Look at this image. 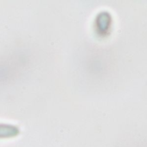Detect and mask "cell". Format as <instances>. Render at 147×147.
<instances>
[{
    "mask_svg": "<svg viewBox=\"0 0 147 147\" xmlns=\"http://www.w3.org/2000/svg\"><path fill=\"white\" fill-rule=\"evenodd\" d=\"M112 24L111 15L107 11L100 12L95 18V30L100 36H106L109 33Z\"/></svg>",
    "mask_w": 147,
    "mask_h": 147,
    "instance_id": "obj_1",
    "label": "cell"
},
{
    "mask_svg": "<svg viewBox=\"0 0 147 147\" xmlns=\"http://www.w3.org/2000/svg\"><path fill=\"white\" fill-rule=\"evenodd\" d=\"M20 129L15 125L0 123V139L11 138L18 136Z\"/></svg>",
    "mask_w": 147,
    "mask_h": 147,
    "instance_id": "obj_2",
    "label": "cell"
}]
</instances>
